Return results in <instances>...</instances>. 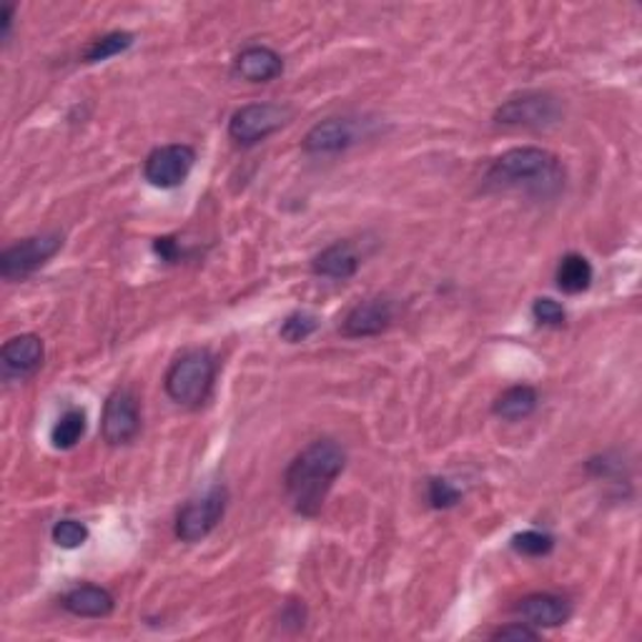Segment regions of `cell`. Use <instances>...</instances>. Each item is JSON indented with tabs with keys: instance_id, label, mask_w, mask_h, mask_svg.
<instances>
[{
	"instance_id": "cell-22",
	"label": "cell",
	"mask_w": 642,
	"mask_h": 642,
	"mask_svg": "<svg viewBox=\"0 0 642 642\" xmlns=\"http://www.w3.org/2000/svg\"><path fill=\"white\" fill-rule=\"evenodd\" d=\"M317 329H319V319L311 314V311H294V314H289L284 321H281L279 336L289 344H299L314 334Z\"/></svg>"
},
{
	"instance_id": "cell-26",
	"label": "cell",
	"mask_w": 642,
	"mask_h": 642,
	"mask_svg": "<svg viewBox=\"0 0 642 642\" xmlns=\"http://www.w3.org/2000/svg\"><path fill=\"white\" fill-rule=\"evenodd\" d=\"M493 640H540V630L527 625V622H512L493 632Z\"/></svg>"
},
{
	"instance_id": "cell-7",
	"label": "cell",
	"mask_w": 642,
	"mask_h": 642,
	"mask_svg": "<svg viewBox=\"0 0 642 642\" xmlns=\"http://www.w3.org/2000/svg\"><path fill=\"white\" fill-rule=\"evenodd\" d=\"M63 249L61 234H38L13 244L0 253V277L6 281H18L31 277L33 271L45 267L55 253Z\"/></svg>"
},
{
	"instance_id": "cell-17",
	"label": "cell",
	"mask_w": 642,
	"mask_h": 642,
	"mask_svg": "<svg viewBox=\"0 0 642 642\" xmlns=\"http://www.w3.org/2000/svg\"><path fill=\"white\" fill-rule=\"evenodd\" d=\"M540 404V394L530 384H515L497 396L493 404L495 417L505 422H519L527 420Z\"/></svg>"
},
{
	"instance_id": "cell-18",
	"label": "cell",
	"mask_w": 642,
	"mask_h": 642,
	"mask_svg": "<svg viewBox=\"0 0 642 642\" xmlns=\"http://www.w3.org/2000/svg\"><path fill=\"white\" fill-rule=\"evenodd\" d=\"M592 279H594V269L592 263L582 257V253H565L557 263V271H555V281H557V289L562 291V294H582V291H588L592 287Z\"/></svg>"
},
{
	"instance_id": "cell-10",
	"label": "cell",
	"mask_w": 642,
	"mask_h": 642,
	"mask_svg": "<svg viewBox=\"0 0 642 642\" xmlns=\"http://www.w3.org/2000/svg\"><path fill=\"white\" fill-rule=\"evenodd\" d=\"M364 138V128L354 118H324L307 131L301 148L309 156H334Z\"/></svg>"
},
{
	"instance_id": "cell-16",
	"label": "cell",
	"mask_w": 642,
	"mask_h": 642,
	"mask_svg": "<svg viewBox=\"0 0 642 642\" xmlns=\"http://www.w3.org/2000/svg\"><path fill=\"white\" fill-rule=\"evenodd\" d=\"M61 605L75 618L101 620L108 618L113 608H116V598L106 588H99V584H79V588L63 594Z\"/></svg>"
},
{
	"instance_id": "cell-1",
	"label": "cell",
	"mask_w": 642,
	"mask_h": 642,
	"mask_svg": "<svg viewBox=\"0 0 642 642\" xmlns=\"http://www.w3.org/2000/svg\"><path fill=\"white\" fill-rule=\"evenodd\" d=\"M346 467V452L334 439H317L289 462L284 472L287 497L301 517H319L329 489Z\"/></svg>"
},
{
	"instance_id": "cell-6",
	"label": "cell",
	"mask_w": 642,
	"mask_h": 642,
	"mask_svg": "<svg viewBox=\"0 0 642 642\" xmlns=\"http://www.w3.org/2000/svg\"><path fill=\"white\" fill-rule=\"evenodd\" d=\"M294 111L284 103H247L239 111H234L229 121V136L239 146H257L259 141L277 134L281 126H287Z\"/></svg>"
},
{
	"instance_id": "cell-15",
	"label": "cell",
	"mask_w": 642,
	"mask_h": 642,
	"mask_svg": "<svg viewBox=\"0 0 642 642\" xmlns=\"http://www.w3.org/2000/svg\"><path fill=\"white\" fill-rule=\"evenodd\" d=\"M284 73L281 55L269 45H249L234 59V75L249 83H269Z\"/></svg>"
},
{
	"instance_id": "cell-24",
	"label": "cell",
	"mask_w": 642,
	"mask_h": 642,
	"mask_svg": "<svg viewBox=\"0 0 642 642\" xmlns=\"http://www.w3.org/2000/svg\"><path fill=\"white\" fill-rule=\"evenodd\" d=\"M427 503L432 509H452L462 503V489L452 485L449 479L432 477L427 482Z\"/></svg>"
},
{
	"instance_id": "cell-12",
	"label": "cell",
	"mask_w": 642,
	"mask_h": 642,
	"mask_svg": "<svg viewBox=\"0 0 642 642\" xmlns=\"http://www.w3.org/2000/svg\"><path fill=\"white\" fill-rule=\"evenodd\" d=\"M515 612L527 625L537 630L542 628H560L572 618V605L568 598L555 592H532L525 594L515 605Z\"/></svg>"
},
{
	"instance_id": "cell-11",
	"label": "cell",
	"mask_w": 642,
	"mask_h": 642,
	"mask_svg": "<svg viewBox=\"0 0 642 642\" xmlns=\"http://www.w3.org/2000/svg\"><path fill=\"white\" fill-rule=\"evenodd\" d=\"M394 321V304L384 297L364 299L356 307L349 309V314L342 321V334L346 339H366L380 336L392 327Z\"/></svg>"
},
{
	"instance_id": "cell-2",
	"label": "cell",
	"mask_w": 642,
	"mask_h": 642,
	"mask_svg": "<svg viewBox=\"0 0 642 642\" xmlns=\"http://www.w3.org/2000/svg\"><path fill=\"white\" fill-rule=\"evenodd\" d=\"M485 186L489 191H522L535 198H555L565 188V168L550 151L517 146L489 164Z\"/></svg>"
},
{
	"instance_id": "cell-3",
	"label": "cell",
	"mask_w": 642,
	"mask_h": 642,
	"mask_svg": "<svg viewBox=\"0 0 642 642\" xmlns=\"http://www.w3.org/2000/svg\"><path fill=\"white\" fill-rule=\"evenodd\" d=\"M216 382V356L209 349H188L166 372V394L182 407H201Z\"/></svg>"
},
{
	"instance_id": "cell-27",
	"label": "cell",
	"mask_w": 642,
	"mask_h": 642,
	"mask_svg": "<svg viewBox=\"0 0 642 642\" xmlns=\"http://www.w3.org/2000/svg\"><path fill=\"white\" fill-rule=\"evenodd\" d=\"M154 251L158 259H164L166 263H176L182 259V249H178V241L174 236H161V239L154 241Z\"/></svg>"
},
{
	"instance_id": "cell-4",
	"label": "cell",
	"mask_w": 642,
	"mask_h": 642,
	"mask_svg": "<svg viewBox=\"0 0 642 642\" xmlns=\"http://www.w3.org/2000/svg\"><path fill=\"white\" fill-rule=\"evenodd\" d=\"M565 116L562 101L547 91H525L507 99L503 106L495 111V121L499 126L509 128H550L560 124Z\"/></svg>"
},
{
	"instance_id": "cell-28",
	"label": "cell",
	"mask_w": 642,
	"mask_h": 642,
	"mask_svg": "<svg viewBox=\"0 0 642 642\" xmlns=\"http://www.w3.org/2000/svg\"><path fill=\"white\" fill-rule=\"evenodd\" d=\"M0 25H3V43L11 41V28H13V6L0 8Z\"/></svg>"
},
{
	"instance_id": "cell-13",
	"label": "cell",
	"mask_w": 642,
	"mask_h": 642,
	"mask_svg": "<svg viewBox=\"0 0 642 642\" xmlns=\"http://www.w3.org/2000/svg\"><path fill=\"white\" fill-rule=\"evenodd\" d=\"M45 346L43 339L38 334H18L13 339H8L0 349V362H3V370L8 376H31L43 366Z\"/></svg>"
},
{
	"instance_id": "cell-8",
	"label": "cell",
	"mask_w": 642,
	"mask_h": 642,
	"mask_svg": "<svg viewBox=\"0 0 642 642\" xmlns=\"http://www.w3.org/2000/svg\"><path fill=\"white\" fill-rule=\"evenodd\" d=\"M141 432L138 400L131 390H113L103 404L101 434L111 447L131 445Z\"/></svg>"
},
{
	"instance_id": "cell-5",
	"label": "cell",
	"mask_w": 642,
	"mask_h": 642,
	"mask_svg": "<svg viewBox=\"0 0 642 642\" xmlns=\"http://www.w3.org/2000/svg\"><path fill=\"white\" fill-rule=\"evenodd\" d=\"M229 505V489L224 485H214L206 489L201 497L191 499L182 507L176 517V537L186 545H196L209 537L226 515Z\"/></svg>"
},
{
	"instance_id": "cell-9",
	"label": "cell",
	"mask_w": 642,
	"mask_h": 642,
	"mask_svg": "<svg viewBox=\"0 0 642 642\" xmlns=\"http://www.w3.org/2000/svg\"><path fill=\"white\" fill-rule=\"evenodd\" d=\"M194 164L196 151L188 144L158 146L144 161V178L156 188H176L194 172Z\"/></svg>"
},
{
	"instance_id": "cell-20",
	"label": "cell",
	"mask_w": 642,
	"mask_h": 642,
	"mask_svg": "<svg viewBox=\"0 0 642 642\" xmlns=\"http://www.w3.org/2000/svg\"><path fill=\"white\" fill-rule=\"evenodd\" d=\"M134 33H128V31H113V33H106V35H101L93 41L86 51H83V61L86 63H101V61H108L113 59V55H121V53H126L131 45H134Z\"/></svg>"
},
{
	"instance_id": "cell-25",
	"label": "cell",
	"mask_w": 642,
	"mask_h": 642,
	"mask_svg": "<svg viewBox=\"0 0 642 642\" xmlns=\"http://www.w3.org/2000/svg\"><path fill=\"white\" fill-rule=\"evenodd\" d=\"M532 317L540 327L560 329L565 327V321H568V311H565L560 301H555L550 297H540V299H535V304H532Z\"/></svg>"
},
{
	"instance_id": "cell-23",
	"label": "cell",
	"mask_w": 642,
	"mask_h": 642,
	"mask_svg": "<svg viewBox=\"0 0 642 642\" xmlns=\"http://www.w3.org/2000/svg\"><path fill=\"white\" fill-rule=\"evenodd\" d=\"M51 537L61 550H79L89 540V527L79 519H61V522H55Z\"/></svg>"
},
{
	"instance_id": "cell-21",
	"label": "cell",
	"mask_w": 642,
	"mask_h": 642,
	"mask_svg": "<svg viewBox=\"0 0 642 642\" xmlns=\"http://www.w3.org/2000/svg\"><path fill=\"white\" fill-rule=\"evenodd\" d=\"M509 547L522 557H547L555 550V537L540 530H525L509 540Z\"/></svg>"
},
{
	"instance_id": "cell-19",
	"label": "cell",
	"mask_w": 642,
	"mask_h": 642,
	"mask_svg": "<svg viewBox=\"0 0 642 642\" xmlns=\"http://www.w3.org/2000/svg\"><path fill=\"white\" fill-rule=\"evenodd\" d=\"M86 427H89L86 412L79 410V407L65 410L59 417V422L53 424V429H51L53 447L63 449V452L73 449L83 439V434H86Z\"/></svg>"
},
{
	"instance_id": "cell-14",
	"label": "cell",
	"mask_w": 642,
	"mask_h": 642,
	"mask_svg": "<svg viewBox=\"0 0 642 642\" xmlns=\"http://www.w3.org/2000/svg\"><path fill=\"white\" fill-rule=\"evenodd\" d=\"M359 267H362V253H359L356 244L349 239L329 244V247L321 249L314 261H311V271H314L317 277L334 281L352 279Z\"/></svg>"
}]
</instances>
